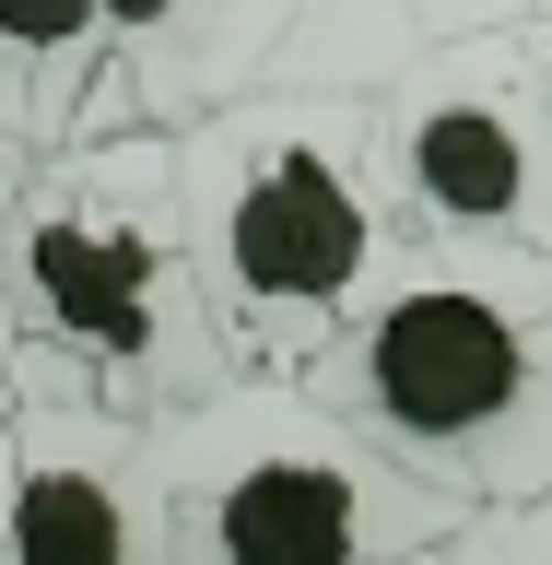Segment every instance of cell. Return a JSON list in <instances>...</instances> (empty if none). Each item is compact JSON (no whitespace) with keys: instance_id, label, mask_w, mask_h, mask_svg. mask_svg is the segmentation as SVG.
I'll return each instance as SVG.
<instances>
[{"instance_id":"obj_1","label":"cell","mask_w":552,"mask_h":565,"mask_svg":"<svg viewBox=\"0 0 552 565\" xmlns=\"http://www.w3.org/2000/svg\"><path fill=\"white\" fill-rule=\"evenodd\" d=\"M165 141H176V224H188L201 295L247 365H306L412 247L377 153V95L247 83L236 106H201Z\"/></svg>"},{"instance_id":"obj_2","label":"cell","mask_w":552,"mask_h":565,"mask_svg":"<svg viewBox=\"0 0 552 565\" xmlns=\"http://www.w3.org/2000/svg\"><path fill=\"white\" fill-rule=\"evenodd\" d=\"M0 318L141 424L247 365L201 295L165 130H83L0 177Z\"/></svg>"},{"instance_id":"obj_3","label":"cell","mask_w":552,"mask_h":565,"mask_svg":"<svg viewBox=\"0 0 552 565\" xmlns=\"http://www.w3.org/2000/svg\"><path fill=\"white\" fill-rule=\"evenodd\" d=\"M294 377L458 507L552 494V247H400Z\"/></svg>"},{"instance_id":"obj_4","label":"cell","mask_w":552,"mask_h":565,"mask_svg":"<svg viewBox=\"0 0 552 565\" xmlns=\"http://www.w3.org/2000/svg\"><path fill=\"white\" fill-rule=\"evenodd\" d=\"M165 565H412L470 507L365 448L294 365H236L153 413Z\"/></svg>"},{"instance_id":"obj_5","label":"cell","mask_w":552,"mask_h":565,"mask_svg":"<svg viewBox=\"0 0 552 565\" xmlns=\"http://www.w3.org/2000/svg\"><path fill=\"white\" fill-rule=\"evenodd\" d=\"M377 153L400 189L412 247H552V153L529 130L518 24L483 35H423L377 83Z\"/></svg>"},{"instance_id":"obj_6","label":"cell","mask_w":552,"mask_h":565,"mask_svg":"<svg viewBox=\"0 0 552 565\" xmlns=\"http://www.w3.org/2000/svg\"><path fill=\"white\" fill-rule=\"evenodd\" d=\"M0 565H165V471L153 424L95 401L47 353L12 342V494H0Z\"/></svg>"},{"instance_id":"obj_7","label":"cell","mask_w":552,"mask_h":565,"mask_svg":"<svg viewBox=\"0 0 552 565\" xmlns=\"http://www.w3.org/2000/svg\"><path fill=\"white\" fill-rule=\"evenodd\" d=\"M106 12V95L130 130H188L201 106L271 83L294 0H95Z\"/></svg>"},{"instance_id":"obj_8","label":"cell","mask_w":552,"mask_h":565,"mask_svg":"<svg viewBox=\"0 0 552 565\" xmlns=\"http://www.w3.org/2000/svg\"><path fill=\"white\" fill-rule=\"evenodd\" d=\"M83 130H130L106 95V12L95 0H0V177Z\"/></svg>"},{"instance_id":"obj_9","label":"cell","mask_w":552,"mask_h":565,"mask_svg":"<svg viewBox=\"0 0 552 565\" xmlns=\"http://www.w3.org/2000/svg\"><path fill=\"white\" fill-rule=\"evenodd\" d=\"M435 565H552V494H506L435 542Z\"/></svg>"},{"instance_id":"obj_10","label":"cell","mask_w":552,"mask_h":565,"mask_svg":"<svg viewBox=\"0 0 552 565\" xmlns=\"http://www.w3.org/2000/svg\"><path fill=\"white\" fill-rule=\"evenodd\" d=\"M552 0H412L423 35H483V24H541Z\"/></svg>"},{"instance_id":"obj_11","label":"cell","mask_w":552,"mask_h":565,"mask_svg":"<svg viewBox=\"0 0 552 565\" xmlns=\"http://www.w3.org/2000/svg\"><path fill=\"white\" fill-rule=\"evenodd\" d=\"M518 83H529V130H541V153H552V12L518 24Z\"/></svg>"},{"instance_id":"obj_12","label":"cell","mask_w":552,"mask_h":565,"mask_svg":"<svg viewBox=\"0 0 552 565\" xmlns=\"http://www.w3.org/2000/svg\"><path fill=\"white\" fill-rule=\"evenodd\" d=\"M0 494H12V318H0Z\"/></svg>"},{"instance_id":"obj_13","label":"cell","mask_w":552,"mask_h":565,"mask_svg":"<svg viewBox=\"0 0 552 565\" xmlns=\"http://www.w3.org/2000/svg\"><path fill=\"white\" fill-rule=\"evenodd\" d=\"M412 565H435V554H412Z\"/></svg>"}]
</instances>
